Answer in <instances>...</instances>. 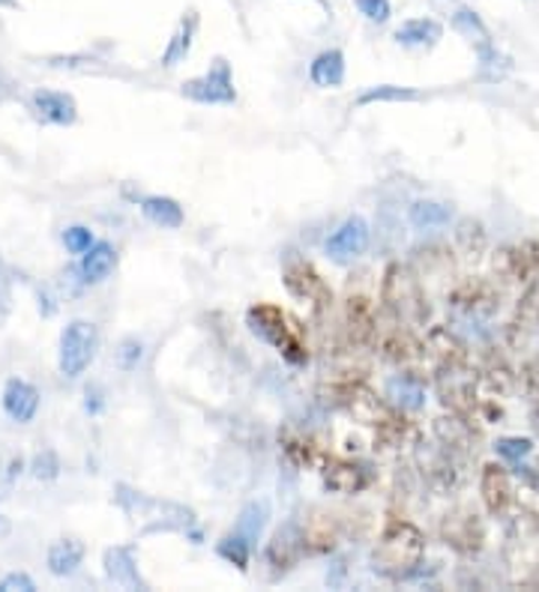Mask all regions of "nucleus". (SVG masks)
<instances>
[{
    "label": "nucleus",
    "instance_id": "nucleus-25",
    "mask_svg": "<svg viewBox=\"0 0 539 592\" xmlns=\"http://www.w3.org/2000/svg\"><path fill=\"white\" fill-rule=\"evenodd\" d=\"M93 243H96V239H93V231H90V227L72 225L63 231V246H67L70 255H84Z\"/></svg>",
    "mask_w": 539,
    "mask_h": 592
},
{
    "label": "nucleus",
    "instance_id": "nucleus-6",
    "mask_svg": "<svg viewBox=\"0 0 539 592\" xmlns=\"http://www.w3.org/2000/svg\"><path fill=\"white\" fill-rule=\"evenodd\" d=\"M0 405H3V414L10 416L12 422L28 425L40 414V389L28 384V380H21V377H12V380H7V386H3Z\"/></svg>",
    "mask_w": 539,
    "mask_h": 592
},
{
    "label": "nucleus",
    "instance_id": "nucleus-3",
    "mask_svg": "<svg viewBox=\"0 0 539 592\" xmlns=\"http://www.w3.org/2000/svg\"><path fill=\"white\" fill-rule=\"evenodd\" d=\"M100 350V329L90 324V320H72L67 329L60 333V347H58V366L60 375L81 377L90 368V363L96 359Z\"/></svg>",
    "mask_w": 539,
    "mask_h": 592
},
{
    "label": "nucleus",
    "instance_id": "nucleus-19",
    "mask_svg": "<svg viewBox=\"0 0 539 592\" xmlns=\"http://www.w3.org/2000/svg\"><path fill=\"white\" fill-rule=\"evenodd\" d=\"M512 497V488H509V476L504 473V467H486L482 473V500L489 506L491 512H504Z\"/></svg>",
    "mask_w": 539,
    "mask_h": 592
},
{
    "label": "nucleus",
    "instance_id": "nucleus-21",
    "mask_svg": "<svg viewBox=\"0 0 539 592\" xmlns=\"http://www.w3.org/2000/svg\"><path fill=\"white\" fill-rule=\"evenodd\" d=\"M216 553H220L222 560L231 565H237L240 572H250V557H252V544L237 535L231 530L228 535H222L220 542H216Z\"/></svg>",
    "mask_w": 539,
    "mask_h": 592
},
{
    "label": "nucleus",
    "instance_id": "nucleus-22",
    "mask_svg": "<svg viewBox=\"0 0 539 592\" xmlns=\"http://www.w3.org/2000/svg\"><path fill=\"white\" fill-rule=\"evenodd\" d=\"M452 28L459 30V33H465V37H468L470 42H477V45H486V42H491L489 28H486L477 12L468 10V7H461V10L452 12Z\"/></svg>",
    "mask_w": 539,
    "mask_h": 592
},
{
    "label": "nucleus",
    "instance_id": "nucleus-16",
    "mask_svg": "<svg viewBox=\"0 0 539 592\" xmlns=\"http://www.w3.org/2000/svg\"><path fill=\"white\" fill-rule=\"evenodd\" d=\"M267 523H270V503L267 500H252V503H246L240 509L237 523H234V533L243 535V539L255 548V544L261 542L264 530H267Z\"/></svg>",
    "mask_w": 539,
    "mask_h": 592
},
{
    "label": "nucleus",
    "instance_id": "nucleus-2",
    "mask_svg": "<svg viewBox=\"0 0 539 592\" xmlns=\"http://www.w3.org/2000/svg\"><path fill=\"white\" fill-rule=\"evenodd\" d=\"M246 324H250L252 336H258L261 341H267L279 350L288 363L299 366V363H306V350L299 345L297 333L291 329L288 317L285 312L276 306H252L246 312Z\"/></svg>",
    "mask_w": 539,
    "mask_h": 592
},
{
    "label": "nucleus",
    "instance_id": "nucleus-28",
    "mask_svg": "<svg viewBox=\"0 0 539 592\" xmlns=\"http://www.w3.org/2000/svg\"><path fill=\"white\" fill-rule=\"evenodd\" d=\"M58 470H60L58 458H54L51 452L40 455V458L33 461V473H37V479H54V476H58Z\"/></svg>",
    "mask_w": 539,
    "mask_h": 592
},
{
    "label": "nucleus",
    "instance_id": "nucleus-1",
    "mask_svg": "<svg viewBox=\"0 0 539 592\" xmlns=\"http://www.w3.org/2000/svg\"><path fill=\"white\" fill-rule=\"evenodd\" d=\"M423 535L414 523L393 521L375 548V569L380 574H405L423 560Z\"/></svg>",
    "mask_w": 539,
    "mask_h": 592
},
{
    "label": "nucleus",
    "instance_id": "nucleus-17",
    "mask_svg": "<svg viewBox=\"0 0 539 592\" xmlns=\"http://www.w3.org/2000/svg\"><path fill=\"white\" fill-rule=\"evenodd\" d=\"M408 218L417 231H435V227H447L452 222V207L440 204V201H414Z\"/></svg>",
    "mask_w": 539,
    "mask_h": 592
},
{
    "label": "nucleus",
    "instance_id": "nucleus-7",
    "mask_svg": "<svg viewBox=\"0 0 539 592\" xmlns=\"http://www.w3.org/2000/svg\"><path fill=\"white\" fill-rule=\"evenodd\" d=\"M30 111L37 114V120L51 123V126H72L79 118V105L70 93L60 90H37L30 96Z\"/></svg>",
    "mask_w": 539,
    "mask_h": 592
},
{
    "label": "nucleus",
    "instance_id": "nucleus-15",
    "mask_svg": "<svg viewBox=\"0 0 539 592\" xmlns=\"http://www.w3.org/2000/svg\"><path fill=\"white\" fill-rule=\"evenodd\" d=\"M84 544L75 542V539H60L49 548V557H45V563H49V572L54 578H70V574L79 572V565L84 563Z\"/></svg>",
    "mask_w": 539,
    "mask_h": 592
},
{
    "label": "nucleus",
    "instance_id": "nucleus-10",
    "mask_svg": "<svg viewBox=\"0 0 539 592\" xmlns=\"http://www.w3.org/2000/svg\"><path fill=\"white\" fill-rule=\"evenodd\" d=\"M105 578L111 583H120V586H130V590H148V583L141 581L132 548H111V551H105Z\"/></svg>",
    "mask_w": 539,
    "mask_h": 592
},
{
    "label": "nucleus",
    "instance_id": "nucleus-24",
    "mask_svg": "<svg viewBox=\"0 0 539 592\" xmlns=\"http://www.w3.org/2000/svg\"><path fill=\"white\" fill-rule=\"evenodd\" d=\"M495 452L500 458L512 461V465H519V461H525L533 452V440H528V437H500L498 443H495Z\"/></svg>",
    "mask_w": 539,
    "mask_h": 592
},
{
    "label": "nucleus",
    "instance_id": "nucleus-23",
    "mask_svg": "<svg viewBox=\"0 0 539 592\" xmlns=\"http://www.w3.org/2000/svg\"><path fill=\"white\" fill-rule=\"evenodd\" d=\"M479 51V79L486 81H500L504 75L509 72V60L500 54L491 42H486V45H477Z\"/></svg>",
    "mask_w": 539,
    "mask_h": 592
},
{
    "label": "nucleus",
    "instance_id": "nucleus-14",
    "mask_svg": "<svg viewBox=\"0 0 539 592\" xmlns=\"http://www.w3.org/2000/svg\"><path fill=\"white\" fill-rule=\"evenodd\" d=\"M195 33H199V12H186V16L180 19L174 37L169 40V49L162 51V67H169L171 70V67H177V63L190 58Z\"/></svg>",
    "mask_w": 539,
    "mask_h": 592
},
{
    "label": "nucleus",
    "instance_id": "nucleus-4",
    "mask_svg": "<svg viewBox=\"0 0 539 592\" xmlns=\"http://www.w3.org/2000/svg\"><path fill=\"white\" fill-rule=\"evenodd\" d=\"M180 93L190 102H199V105H234L237 102V88H234L231 63L225 58H216L204 75L183 81Z\"/></svg>",
    "mask_w": 539,
    "mask_h": 592
},
{
    "label": "nucleus",
    "instance_id": "nucleus-11",
    "mask_svg": "<svg viewBox=\"0 0 539 592\" xmlns=\"http://www.w3.org/2000/svg\"><path fill=\"white\" fill-rule=\"evenodd\" d=\"M139 207L141 216L148 218L150 225L165 227V231H177V227H183V222H186V213H183V207H180L174 197L148 195L141 197Z\"/></svg>",
    "mask_w": 539,
    "mask_h": 592
},
{
    "label": "nucleus",
    "instance_id": "nucleus-27",
    "mask_svg": "<svg viewBox=\"0 0 539 592\" xmlns=\"http://www.w3.org/2000/svg\"><path fill=\"white\" fill-rule=\"evenodd\" d=\"M33 590H37V583L30 581L24 572H12L0 581V592H33Z\"/></svg>",
    "mask_w": 539,
    "mask_h": 592
},
{
    "label": "nucleus",
    "instance_id": "nucleus-18",
    "mask_svg": "<svg viewBox=\"0 0 539 592\" xmlns=\"http://www.w3.org/2000/svg\"><path fill=\"white\" fill-rule=\"evenodd\" d=\"M387 398L401 410H419V407H426V389L419 380L414 377L401 375L393 377L387 384Z\"/></svg>",
    "mask_w": 539,
    "mask_h": 592
},
{
    "label": "nucleus",
    "instance_id": "nucleus-8",
    "mask_svg": "<svg viewBox=\"0 0 539 592\" xmlns=\"http://www.w3.org/2000/svg\"><path fill=\"white\" fill-rule=\"evenodd\" d=\"M303 551H306V533L299 530L297 521H285L279 530L273 533V539H270L267 560L270 565H276V569L285 572V569L297 563Z\"/></svg>",
    "mask_w": 539,
    "mask_h": 592
},
{
    "label": "nucleus",
    "instance_id": "nucleus-13",
    "mask_svg": "<svg viewBox=\"0 0 539 592\" xmlns=\"http://www.w3.org/2000/svg\"><path fill=\"white\" fill-rule=\"evenodd\" d=\"M444 37V24L438 19H408L396 30V42L408 49H431Z\"/></svg>",
    "mask_w": 539,
    "mask_h": 592
},
{
    "label": "nucleus",
    "instance_id": "nucleus-31",
    "mask_svg": "<svg viewBox=\"0 0 539 592\" xmlns=\"http://www.w3.org/2000/svg\"><path fill=\"white\" fill-rule=\"evenodd\" d=\"M10 93H12L10 79H7V75H3V70H0V105H3L7 99H10Z\"/></svg>",
    "mask_w": 539,
    "mask_h": 592
},
{
    "label": "nucleus",
    "instance_id": "nucleus-20",
    "mask_svg": "<svg viewBox=\"0 0 539 592\" xmlns=\"http://www.w3.org/2000/svg\"><path fill=\"white\" fill-rule=\"evenodd\" d=\"M423 93L414 88H399V84H375L363 90L357 96V105H380V102H419Z\"/></svg>",
    "mask_w": 539,
    "mask_h": 592
},
{
    "label": "nucleus",
    "instance_id": "nucleus-30",
    "mask_svg": "<svg viewBox=\"0 0 539 592\" xmlns=\"http://www.w3.org/2000/svg\"><path fill=\"white\" fill-rule=\"evenodd\" d=\"M135 359H141V345L139 341H126V345H123V366L132 368Z\"/></svg>",
    "mask_w": 539,
    "mask_h": 592
},
{
    "label": "nucleus",
    "instance_id": "nucleus-26",
    "mask_svg": "<svg viewBox=\"0 0 539 592\" xmlns=\"http://www.w3.org/2000/svg\"><path fill=\"white\" fill-rule=\"evenodd\" d=\"M354 3H357L359 16H366L372 24H387L389 16H393L389 0H354Z\"/></svg>",
    "mask_w": 539,
    "mask_h": 592
},
{
    "label": "nucleus",
    "instance_id": "nucleus-9",
    "mask_svg": "<svg viewBox=\"0 0 539 592\" xmlns=\"http://www.w3.org/2000/svg\"><path fill=\"white\" fill-rule=\"evenodd\" d=\"M114 267H118V248L111 246V243H93L81 255V282L84 285H100V282H105L114 273Z\"/></svg>",
    "mask_w": 539,
    "mask_h": 592
},
{
    "label": "nucleus",
    "instance_id": "nucleus-29",
    "mask_svg": "<svg viewBox=\"0 0 539 592\" xmlns=\"http://www.w3.org/2000/svg\"><path fill=\"white\" fill-rule=\"evenodd\" d=\"M12 308V287H10V276H7V269L0 264V320H7Z\"/></svg>",
    "mask_w": 539,
    "mask_h": 592
},
{
    "label": "nucleus",
    "instance_id": "nucleus-5",
    "mask_svg": "<svg viewBox=\"0 0 539 592\" xmlns=\"http://www.w3.org/2000/svg\"><path fill=\"white\" fill-rule=\"evenodd\" d=\"M372 243V227L363 216H348L342 222L333 234L324 243V252L329 255V261L336 264H348V261H357V257L366 255V248Z\"/></svg>",
    "mask_w": 539,
    "mask_h": 592
},
{
    "label": "nucleus",
    "instance_id": "nucleus-12",
    "mask_svg": "<svg viewBox=\"0 0 539 592\" xmlns=\"http://www.w3.org/2000/svg\"><path fill=\"white\" fill-rule=\"evenodd\" d=\"M345 70H348V67H345V54H342L339 49H327L312 60L309 79L315 88L336 90L345 84Z\"/></svg>",
    "mask_w": 539,
    "mask_h": 592
}]
</instances>
